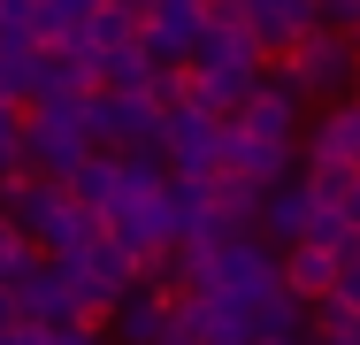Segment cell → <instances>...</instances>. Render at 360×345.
Instances as JSON below:
<instances>
[{
  "label": "cell",
  "mask_w": 360,
  "mask_h": 345,
  "mask_svg": "<svg viewBox=\"0 0 360 345\" xmlns=\"http://www.w3.org/2000/svg\"><path fill=\"white\" fill-rule=\"evenodd\" d=\"M322 23H338V31L360 39V0H322Z\"/></svg>",
  "instance_id": "obj_23"
},
{
  "label": "cell",
  "mask_w": 360,
  "mask_h": 345,
  "mask_svg": "<svg viewBox=\"0 0 360 345\" xmlns=\"http://www.w3.org/2000/svg\"><path fill=\"white\" fill-rule=\"evenodd\" d=\"M284 284L299 291V299H322V291L338 284V253L314 246V238H291L284 246Z\"/></svg>",
  "instance_id": "obj_16"
},
{
  "label": "cell",
  "mask_w": 360,
  "mask_h": 345,
  "mask_svg": "<svg viewBox=\"0 0 360 345\" xmlns=\"http://www.w3.org/2000/svg\"><path fill=\"white\" fill-rule=\"evenodd\" d=\"M261 62H192V100L215 108V115H238L253 92H261Z\"/></svg>",
  "instance_id": "obj_10"
},
{
  "label": "cell",
  "mask_w": 360,
  "mask_h": 345,
  "mask_svg": "<svg viewBox=\"0 0 360 345\" xmlns=\"http://www.w3.org/2000/svg\"><path fill=\"white\" fill-rule=\"evenodd\" d=\"M307 161H345V169H360V92H338V100L314 115Z\"/></svg>",
  "instance_id": "obj_11"
},
{
  "label": "cell",
  "mask_w": 360,
  "mask_h": 345,
  "mask_svg": "<svg viewBox=\"0 0 360 345\" xmlns=\"http://www.w3.org/2000/svg\"><path fill=\"white\" fill-rule=\"evenodd\" d=\"M0 345H15V330H0Z\"/></svg>",
  "instance_id": "obj_26"
},
{
  "label": "cell",
  "mask_w": 360,
  "mask_h": 345,
  "mask_svg": "<svg viewBox=\"0 0 360 345\" xmlns=\"http://www.w3.org/2000/svg\"><path fill=\"white\" fill-rule=\"evenodd\" d=\"M84 100L92 92H77V100H31V115H23V169L31 177H62V184L77 177V161L92 153Z\"/></svg>",
  "instance_id": "obj_3"
},
{
  "label": "cell",
  "mask_w": 360,
  "mask_h": 345,
  "mask_svg": "<svg viewBox=\"0 0 360 345\" xmlns=\"http://www.w3.org/2000/svg\"><path fill=\"white\" fill-rule=\"evenodd\" d=\"M345 215H353V222H360V184H353V200H345Z\"/></svg>",
  "instance_id": "obj_25"
},
{
  "label": "cell",
  "mask_w": 360,
  "mask_h": 345,
  "mask_svg": "<svg viewBox=\"0 0 360 345\" xmlns=\"http://www.w3.org/2000/svg\"><path fill=\"white\" fill-rule=\"evenodd\" d=\"M0 215H15L39 253H77V246H92L108 230V215H92L62 177H31V169L0 177Z\"/></svg>",
  "instance_id": "obj_1"
},
{
  "label": "cell",
  "mask_w": 360,
  "mask_h": 345,
  "mask_svg": "<svg viewBox=\"0 0 360 345\" xmlns=\"http://www.w3.org/2000/svg\"><path fill=\"white\" fill-rule=\"evenodd\" d=\"M62 261L77 269V291H84V322H108V307H115V299H123V291L146 276V253H139V246H123L115 230H100L92 246H77V253H62Z\"/></svg>",
  "instance_id": "obj_4"
},
{
  "label": "cell",
  "mask_w": 360,
  "mask_h": 345,
  "mask_svg": "<svg viewBox=\"0 0 360 345\" xmlns=\"http://www.w3.org/2000/svg\"><path fill=\"white\" fill-rule=\"evenodd\" d=\"M146 77H153V54H146V39L92 54V84H108V92H131V84H146Z\"/></svg>",
  "instance_id": "obj_17"
},
{
  "label": "cell",
  "mask_w": 360,
  "mask_h": 345,
  "mask_svg": "<svg viewBox=\"0 0 360 345\" xmlns=\"http://www.w3.org/2000/svg\"><path fill=\"white\" fill-rule=\"evenodd\" d=\"M161 153H169V169H184V177H215L222 169V115L200 108V100L169 108V115H161Z\"/></svg>",
  "instance_id": "obj_7"
},
{
  "label": "cell",
  "mask_w": 360,
  "mask_h": 345,
  "mask_svg": "<svg viewBox=\"0 0 360 345\" xmlns=\"http://www.w3.org/2000/svg\"><path fill=\"white\" fill-rule=\"evenodd\" d=\"M100 322H15V345H100Z\"/></svg>",
  "instance_id": "obj_19"
},
{
  "label": "cell",
  "mask_w": 360,
  "mask_h": 345,
  "mask_svg": "<svg viewBox=\"0 0 360 345\" xmlns=\"http://www.w3.org/2000/svg\"><path fill=\"white\" fill-rule=\"evenodd\" d=\"M131 39H146V15L131 8V0H100V8L84 15V31H77L70 46L92 62V54H108V46H131Z\"/></svg>",
  "instance_id": "obj_14"
},
{
  "label": "cell",
  "mask_w": 360,
  "mask_h": 345,
  "mask_svg": "<svg viewBox=\"0 0 360 345\" xmlns=\"http://www.w3.org/2000/svg\"><path fill=\"white\" fill-rule=\"evenodd\" d=\"M8 291H15L23 322H84V291H77V269L62 253H31L23 269L8 276Z\"/></svg>",
  "instance_id": "obj_5"
},
{
  "label": "cell",
  "mask_w": 360,
  "mask_h": 345,
  "mask_svg": "<svg viewBox=\"0 0 360 345\" xmlns=\"http://www.w3.org/2000/svg\"><path fill=\"white\" fill-rule=\"evenodd\" d=\"M23 169V115H15V100L0 92V177H15Z\"/></svg>",
  "instance_id": "obj_21"
},
{
  "label": "cell",
  "mask_w": 360,
  "mask_h": 345,
  "mask_svg": "<svg viewBox=\"0 0 360 345\" xmlns=\"http://www.w3.org/2000/svg\"><path fill=\"white\" fill-rule=\"evenodd\" d=\"M169 315H176V291H169V284H153V276H139V284L108 307V322H100V330H108L115 345H161V338H169Z\"/></svg>",
  "instance_id": "obj_8"
},
{
  "label": "cell",
  "mask_w": 360,
  "mask_h": 345,
  "mask_svg": "<svg viewBox=\"0 0 360 345\" xmlns=\"http://www.w3.org/2000/svg\"><path fill=\"white\" fill-rule=\"evenodd\" d=\"M84 123H92V146H161V100L146 84H131V92L92 84Z\"/></svg>",
  "instance_id": "obj_6"
},
{
  "label": "cell",
  "mask_w": 360,
  "mask_h": 345,
  "mask_svg": "<svg viewBox=\"0 0 360 345\" xmlns=\"http://www.w3.org/2000/svg\"><path fill=\"white\" fill-rule=\"evenodd\" d=\"M307 215H314V192H307V177H299V184H291V177H276V184L261 192V238H276V246L307 238Z\"/></svg>",
  "instance_id": "obj_15"
},
{
  "label": "cell",
  "mask_w": 360,
  "mask_h": 345,
  "mask_svg": "<svg viewBox=\"0 0 360 345\" xmlns=\"http://www.w3.org/2000/svg\"><path fill=\"white\" fill-rule=\"evenodd\" d=\"M31 253H39V246H31V230H23V222H15V215H0V284H8V276L23 269V261H31Z\"/></svg>",
  "instance_id": "obj_20"
},
{
  "label": "cell",
  "mask_w": 360,
  "mask_h": 345,
  "mask_svg": "<svg viewBox=\"0 0 360 345\" xmlns=\"http://www.w3.org/2000/svg\"><path fill=\"white\" fill-rule=\"evenodd\" d=\"M92 8H100V0H39V39H46V46H70Z\"/></svg>",
  "instance_id": "obj_18"
},
{
  "label": "cell",
  "mask_w": 360,
  "mask_h": 345,
  "mask_svg": "<svg viewBox=\"0 0 360 345\" xmlns=\"http://www.w3.org/2000/svg\"><path fill=\"white\" fill-rule=\"evenodd\" d=\"M245 23H253L261 54H284L291 39H307L322 23V0H245Z\"/></svg>",
  "instance_id": "obj_12"
},
{
  "label": "cell",
  "mask_w": 360,
  "mask_h": 345,
  "mask_svg": "<svg viewBox=\"0 0 360 345\" xmlns=\"http://www.w3.org/2000/svg\"><path fill=\"white\" fill-rule=\"evenodd\" d=\"M161 345H207V338H200L192 322H176V315H169V338H161Z\"/></svg>",
  "instance_id": "obj_24"
},
{
  "label": "cell",
  "mask_w": 360,
  "mask_h": 345,
  "mask_svg": "<svg viewBox=\"0 0 360 345\" xmlns=\"http://www.w3.org/2000/svg\"><path fill=\"white\" fill-rule=\"evenodd\" d=\"M200 31H207V0H153L146 8V54H153V69H192Z\"/></svg>",
  "instance_id": "obj_9"
},
{
  "label": "cell",
  "mask_w": 360,
  "mask_h": 345,
  "mask_svg": "<svg viewBox=\"0 0 360 345\" xmlns=\"http://www.w3.org/2000/svg\"><path fill=\"white\" fill-rule=\"evenodd\" d=\"M77 92H92V62L77 46H46L39 39V54H31V100H77Z\"/></svg>",
  "instance_id": "obj_13"
},
{
  "label": "cell",
  "mask_w": 360,
  "mask_h": 345,
  "mask_svg": "<svg viewBox=\"0 0 360 345\" xmlns=\"http://www.w3.org/2000/svg\"><path fill=\"white\" fill-rule=\"evenodd\" d=\"M353 54L360 39L353 31H338V23H314L307 39H291L276 69H269V84H284L291 100H338V92H353Z\"/></svg>",
  "instance_id": "obj_2"
},
{
  "label": "cell",
  "mask_w": 360,
  "mask_h": 345,
  "mask_svg": "<svg viewBox=\"0 0 360 345\" xmlns=\"http://www.w3.org/2000/svg\"><path fill=\"white\" fill-rule=\"evenodd\" d=\"M330 291H338L345 307H360V246H353V253H338V284H330Z\"/></svg>",
  "instance_id": "obj_22"
}]
</instances>
